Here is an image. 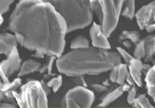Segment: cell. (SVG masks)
<instances>
[{
    "label": "cell",
    "mask_w": 155,
    "mask_h": 108,
    "mask_svg": "<svg viewBox=\"0 0 155 108\" xmlns=\"http://www.w3.org/2000/svg\"><path fill=\"white\" fill-rule=\"evenodd\" d=\"M9 30L21 46L46 56L62 55L67 25L50 2L22 0L10 15Z\"/></svg>",
    "instance_id": "1"
},
{
    "label": "cell",
    "mask_w": 155,
    "mask_h": 108,
    "mask_svg": "<svg viewBox=\"0 0 155 108\" xmlns=\"http://www.w3.org/2000/svg\"><path fill=\"white\" fill-rule=\"evenodd\" d=\"M120 63L121 56L118 52L95 46L71 49L56 59L58 72L68 77L99 75Z\"/></svg>",
    "instance_id": "2"
},
{
    "label": "cell",
    "mask_w": 155,
    "mask_h": 108,
    "mask_svg": "<svg viewBox=\"0 0 155 108\" xmlns=\"http://www.w3.org/2000/svg\"><path fill=\"white\" fill-rule=\"evenodd\" d=\"M53 5L67 25L68 33L81 30L92 22L93 10L90 0H44Z\"/></svg>",
    "instance_id": "3"
},
{
    "label": "cell",
    "mask_w": 155,
    "mask_h": 108,
    "mask_svg": "<svg viewBox=\"0 0 155 108\" xmlns=\"http://www.w3.org/2000/svg\"><path fill=\"white\" fill-rule=\"evenodd\" d=\"M20 99L18 102L19 107H48V98L41 81L31 80L20 88Z\"/></svg>",
    "instance_id": "4"
},
{
    "label": "cell",
    "mask_w": 155,
    "mask_h": 108,
    "mask_svg": "<svg viewBox=\"0 0 155 108\" xmlns=\"http://www.w3.org/2000/svg\"><path fill=\"white\" fill-rule=\"evenodd\" d=\"M124 0H99L103 12L101 23L106 37H109L118 25Z\"/></svg>",
    "instance_id": "5"
},
{
    "label": "cell",
    "mask_w": 155,
    "mask_h": 108,
    "mask_svg": "<svg viewBox=\"0 0 155 108\" xmlns=\"http://www.w3.org/2000/svg\"><path fill=\"white\" fill-rule=\"evenodd\" d=\"M95 101V95L86 87L76 86L67 92L62 99L61 106L63 107L89 108Z\"/></svg>",
    "instance_id": "6"
},
{
    "label": "cell",
    "mask_w": 155,
    "mask_h": 108,
    "mask_svg": "<svg viewBox=\"0 0 155 108\" xmlns=\"http://www.w3.org/2000/svg\"><path fill=\"white\" fill-rule=\"evenodd\" d=\"M21 59L19 57L17 47L12 49L7 58L2 61L0 64V73L1 79L4 84L9 83V77L21 68Z\"/></svg>",
    "instance_id": "7"
},
{
    "label": "cell",
    "mask_w": 155,
    "mask_h": 108,
    "mask_svg": "<svg viewBox=\"0 0 155 108\" xmlns=\"http://www.w3.org/2000/svg\"><path fill=\"white\" fill-rule=\"evenodd\" d=\"M135 17L141 30H145L147 26L155 23V0L142 6L136 12Z\"/></svg>",
    "instance_id": "8"
},
{
    "label": "cell",
    "mask_w": 155,
    "mask_h": 108,
    "mask_svg": "<svg viewBox=\"0 0 155 108\" xmlns=\"http://www.w3.org/2000/svg\"><path fill=\"white\" fill-rule=\"evenodd\" d=\"M90 37L93 46L108 50L111 49L108 37L102 30V26L97 24L95 22L92 23V26L90 29Z\"/></svg>",
    "instance_id": "9"
},
{
    "label": "cell",
    "mask_w": 155,
    "mask_h": 108,
    "mask_svg": "<svg viewBox=\"0 0 155 108\" xmlns=\"http://www.w3.org/2000/svg\"><path fill=\"white\" fill-rule=\"evenodd\" d=\"M19 44L14 33H3L0 35V53L9 56L12 49L17 47Z\"/></svg>",
    "instance_id": "10"
},
{
    "label": "cell",
    "mask_w": 155,
    "mask_h": 108,
    "mask_svg": "<svg viewBox=\"0 0 155 108\" xmlns=\"http://www.w3.org/2000/svg\"><path fill=\"white\" fill-rule=\"evenodd\" d=\"M129 73L134 78L136 83V85L138 87H142L143 82H142V69H143V62L141 59L133 58L131 61L128 64Z\"/></svg>",
    "instance_id": "11"
},
{
    "label": "cell",
    "mask_w": 155,
    "mask_h": 108,
    "mask_svg": "<svg viewBox=\"0 0 155 108\" xmlns=\"http://www.w3.org/2000/svg\"><path fill=\"white\" fill-rule=\"evenodd\" d=\"M125 92L123 89L122 85H120L119 87H116L115 89L111 91L109 94H107L104 97L102 98L101 103H99L98 107H106L113 103L115 100L120 98L123 95V94Z\"/></svg>",
    "instance_id": "12"
},
{
    "label": "cell",
    "mask_w": 155,
    "mask_h": 108,
    "mask_svg": "<svg viewBox=\"0 0 155 108\" xmlns=\"http://www.w3.org/2000/svg\"><path fill=\"white\" fill-rule=\"evenodd\" d=\"M41 66V63L40 62H37L32 59H27L26 61L22 63L21 68L18 73V77H23V76L33 73L36 71H39Z\"/></svg>",
    "instance_id": "13"
},
{
    "label": "cell",
    "mask_w": 155,
    "mask_h": 108,
    "mask_svg": "<svg viewBox=\"0 0 155 108\" xmlns=\"http://www.w3.org/2000/svg\"><path fill=\"white\" fill-rule=\"evenodd\" d=\"M145 43V56L143 61L144 63L151 62L153 58L155 56V35H149L143 39Z\"/></svg>",
    "instance_id": "14"
},
{
    "label": "cell",
    "mask_w": 155,
    "mask_h": 108,
    "mask_svg": "<svg viewBox=\"0 0 155 108\" xmlns=\"http://www.w3.org/2000/svg\"><path fill=\"white\" fill-rule=\"evenodd\" d=\"M145 82L148 95L153 99L155 103V65L151 66V68L145 76Z\"/></svg>",
    "instance_id": "15"
},
{
    "label": "cell",
    "mask_w": 155,
    "mask_h": 108,
    "mask_svg": "<svg viewBox=\"0 0 155 108\" xmlns=\"http://www.w3.org/2000/svg\"><path fill=\"white\" fill-rule=\"evenodd\" d=\"M121 15L132 20L136 15L135 0H124Z\"/></svg>",
    "instance_id": "16"
},
{
    "label": "cell",
    "mask_w": 155,
    "mask_h": 108,
    "mask_svg": "<svg viewBox=\"0 0 155 108\" xmlns=\"http://www.w3.org/2000/svg\"><path fill=\"white\" fill-rule=\"evenodd\" d=\"M125 40H131L134 43L137 44L140 40V35L137 31H129L124 30L119 37V41L123 42Z\"/></svg>",
    "instance_id": "17"
},
{
    "label": "cell",
    "mask_w": 155,
    "mask_h": 108,
    "mask_svg": "<svg viewBox=\"0 0 155 108\" xmlns=\"http://www.w3.org/2000/svg\"><path fill=\"white\" fill-rule=\"evenodd\" d=\"M89 41L88 39L83 36H78L71 41L70 47L71 49H86L89 47Z\"/></svg>",
    "instance_id": "18"
},
{
    "label": "cell",
    "mask_w": 155,
    "mask_h": 108,
    "mask_svg": "<svg viewBox=\"0 0 155 108\" xmlns=\"http://www.w3.org/2000/svg\"><path fill=\"white\" fill-rule=\"evenodd\" d=\"M133 107L136 108H153L154 106L150 103V100L146 97L145 94H140L138 97H137L134 100V103H133Z\"/></svg>",
    "instance_id": "19"
},
{
    "label": "cell",
    "mask_w": 155,
    "mask_h": 108,
    "mask_svg": "<svg viewBox=\"0 0 155 108\" xmlns=\"http://www.w3.org/2000/svg\"><path fill=\"white\" fill-rule=\"evenodd\" d=\"M22 84L21 79L19 77L15 79L12 82H9L8 84H4L3 82L1 83L0 84V91H14L19 88Z\"/></svg>",
    "instance_id": "20"
},
{
    "label": "cell",
    "mask_w": 155,
    "mask_h": 108,
    "mask_svg": "<svg viewBox=\"0 0 155 108\" xmlns=\"http://www.w3.org/2000/svg\"><path fill=\"white\" fill-rule=\"evenodd\" d=\"M129 73V67L127 63H120L119 65V77L116 84L119 85H124L126 83L127 74Z\"/></svg>",
    "instance_id": "21"
},
{
    "label": "cell",
    "mask_w": 155,
    "mask_h": 108,
    "mask_svg": "<svg viewBox=\"0 0 155 108\" xmlns=\"http://www.w3.org/2000/svg\"><path fill=\"white\" fill-rule=\"evenodd\" d=\"M145 56H146V50H145L144 40L143 39L136 44V47L134 51V57L139 59H144Z\"/></svg>",
    "instance_id": "22"
},
{
    "label": "cell",
    "mask_w": 155,
    "mask_h": 108,
    "mask_svg": "<svg viewBox=\"0 0 155 108\" xmlns=\"http://www.w3.org/2000/svg\"><path fill=\"white\" fill-rule=\"evenodd\" d=\"M0 99L2 101L5 102H9V103H14V104L18 105L16 100L13 95V91H0Z\"/></svg>",
    "instance_id": "23"
},
{
    "label": "cell",
    "mask_w": 155,
    "mask_h": 108,
    "mask_svg": "<svg viewBox=\"0 0 155 108\" xmlns=\"http://www.w3.org/2000/svg\"><path fill=\"white\" fill-rule=\"evenodd\" d=\"M91 6H92V9L93 10L94 14H95L99 19V22L102 23V19H103V12H102V5H101L100 2L99 1H97V2H92L91 3Z\"/></svg>",
    "instance_id": "24"
},
{
    "label": "cell",
    "mask_w": 155,
    "mask_h": 108,
    "mask_svg": "<svg viewBox=\"0 0 155 108\" xmlns=\"http://www.w3.org/2000/svg\"><path fill=\"white\" fill-rule=\"evenodd\" d=\"M137 86L134 85L131 87L130 90L128 91V95H127V103L130 105H133L134 103L136 97H137Z\"/></svg>",
    "instance_id": "25"
},
{
    "label": "cell",
    "mask_w": 155,
    "mask_h": 108,
    "mask_svg": "<svg viewBox=\"0 0 155 108\" xmlns=\"http://www.w3.org/2000/svg\"><path fill=\"white\" fill-rule=\"evenodd\" d=\"M116 50H117V52L120 54L121 57L124 58V61H125L126 63H127V64H129L130 62L131 61V59L134 58V56H131L130 54L127 51H126L124 49H123L122 47L117 46L116 47Z\"/></svg>",
    "instance_id": "26"
},
{
    "label": "cell",
    "mask_w": 155,
    "mask_h": 108,
    "mask_svg": "<svg viewBox=\"0 0 155 108\" xmlns=\"http://www.w3.org/2000/svg\"><path fill=\"white\" fill-rule=\"evenodd\" d=\"M15 0H0V11L4 14L9 11L10 5L14 2Z\"/></svg>",
    "instance_id": "27"
},
{
    "label": "cell",
    "mask_w": 155,
    "mask_h": 108,
    "mask_svg": "<svg viewBox=\"0 0 155 108\" xmlns=\"http://www.w3.org/2000/svg\"><path fill=\"white\" fill-rule=\"evenodd\" d=\"M119 65L115 66L114 67L110 70V73H109V77L110 82L116 83V81H117V79H118V77H119Z\"/></svg>",
    "instance_id": "28"
},
{
    "label": "cell",
    "mask_w": 155,
    "mask_h": 108,
    "mask_svg": "<svg viewBox=\"0 0 155 108\" xmlns=\"http://www.w3.org/2000/svg\"><path fill=\"white\" fill-rule=\"evenodd\" d=\"M58 59V56H49V59H48V74L50 75L51 77H54L56 76V74L54 73H52V69H53V64L54 63V61Z\"/></svg>",
    "instance_id": "29"
},
{
    "label": "cell",
    "mask_w": 155,
    "mask_h": 108,
    "mask_svg": "<svg viewBox=\"0 0 155 108\" xmlns=\"http://www.w3.org/2000/svg\"><path fill=\"white\" fill-rule=\"evenodd\" d=\"M62 84H63V79H62L61 75H58V77L55 79V81L54 83V85L52 87V89H53V91L54 93L58 92L59 91V89L61 88V87L62 86Z\"/></svg>",
    "instance_id": "30"
},
{
    "label": "cell",
    "mask_w": 155,
    "mask_h": 108,
    "mask_svg": "<svg viewBox=\"0 0 155 108\" xmlns=\"http://www.w3.org/2000/svg\"><path fill=\"white\" fill-rule=\"evenodd\" d=\"M92 88L97 93H105L106 91H109V88L106 86L103 85V84H92Z\"/></svg>",
    "instance_id": "31"
},
{
    "label": "cell",
    "mask_w": 155,
    "mask_h": 108,
    "mask_svg": "<svg viewBox=\"0 0 155 108\" xmlns=\"http://www.w3.org/2000/svg\"><path fill=\"white\" fill-rule=\"evenodd\" d=\"M74 84L76 86H83V87H86L87 84L84 79V76H76L74 79Z\"/></svg>",
    "instance_id": "32"
},
{
    "label": "cell",
    "mask_w": 155,
    "mask_h": 108,
    "mask_svg": "<svg viewBox=\"0 0 155 108\" xmlns=\"http://www.w3.org/2000/svg\"><path fill=\"white\" fill-rule=\"evenodd\" d=\"M17 105L14 104V103H9V102H5V101H2V103H0V107L1 108H15L16 107Z\"/></svg>",
    "instance_id": "33"
},
{
    "label": "cell",
    "mask_w": 155,
    "mask_h": 108,
    "mask_svg": "<svg viewBox=\"0 0 155 108\" xmlns=\"http://www.w3.org/2000/svg\"><path fill=\"white\" fill-rule=\"evenodd\" d=\"M41 85H42L43 88H44V91L46 92V94H48H48H50V93H51V87L48 85V84H47L46 82H44V80H41Z\"/></svg>",
    "instance_id": "34"
},
{
    "label": "cell",
    "mask_w": 155,
    "mask_h": 108,
    "mask_svg": "<svg viewBox=\"0 0 155 108\" xmlns=\"http://www.w3.org/2000/svg\"><path fill=\"white\" fill-rule=\"evenodd\" d=\"M126 82L127 83V84H129L130 86H134V85H136V83L135 81H134V78L132 77V76L130 75V73H129L128 74H127V79H126Z\"/></svg>",
    "instance_id": "35"
},
{
    "label": "cell",
    "mask_w": 155,
    "mask_h": 108,
    "mask_svg": "<svg viewBox=\"0 0 155 108\" xmlns=\"http://www.w3.org/2000/svg\"><path fill=\"white\" fill-rule=\"evenodd\" d=\"M150 68H151V66H150L149 63H143V69H142V72H143V73L145 76L147 75V73H148V71L150 70Z\"/></svg>",
    "instance_id": "36"
},
{
    "label": "cell",
    "mask_w": 155,
    "mask_h": 108,
    "mask_svg": "<svg viewBox=\"0 0 155 108\" xmlns=\"http://www.w3.org/2000/svg\"><path fill=\"white\" fill-rule=\"evenodd\" d=\"M145 30L149 33H152L153 32H155V23H151V24H150L148 26H147V28Z\"/></svg>",
    "instance_id": "37"
},
{
    "label": "cell",
    "mask_w": 155,
    "mask_h": 108,
    "mask_svg": "<svg viewBox=\"0 0 155 108\" xmlns=\"http://www.w3.org/2000/svg\"><path fill=\"white\" fill-rule=\"evenodd\" d=\"M134 43L130 40H125L123 41V44L124 45V46L127 47V49H130L131 47H132V45Z\"/></svg>",
    "instance_id": "38"
},
{
    "label": "cell",
    "mask_w": 155,
    "mask_h": 108,
    "mask_svg": "<svg viewBox=\"0 0 155 108\" xmlns=\"http://www.w3.org/2000/svg\"><path fill=\"white\" fill-rule=\"evenodd\" d=\"M48 63H46V64H44V66H41V67H40L39 72H40L41 73H44L46 71H48Z\"/></svg>",
    "instance_id": "39"
},
{
    "label": "cell",
    "mask_w": 155,
    "mask_h": 108,
    "mask_svg": "<svg viewBox=\"0 0 155 108\" xmlns=\"http://www.w3.org/2000/svg\"><path fill=\"white\" fill-rule=\"evenodd\" d=\"M55 79H56V77H53V78L51 79V80H50L49 81H48V83H47V84H48V85L50 87H53V85H54V81H55Z\"/></svg>",
    "instance_id": "40"
},
{
    "label": "cell",
    "mask_w": 155,
    "mask_h": 108,
    "mask_svg": "<svg viewBox=\"0 0 155 108\" xmlns=\"http://www.w3.org/2000/svg\"><path fill=\"white\" fill-rule=\"evenodd\" d=\"M109 80H106V81H104V82H103V85L106 86V87H109V86H110V84H109V83L108 82Z\"/></svg>",
    "instance_id": "41"
},
{
    "label": "cell",
    "mask_w": 155,
    "mask_h": 108,
    "mask_svg": "<svg viewBox=\"0 0 155 108\" xmlns=\"http://www.w3.org/2000/svg\"><path fill=\"white\" fill-rule=\"evenodd\" d=\"M3 21H4L3 14H2V13H1V24H2V23H3Z\"/></svg>",
    "instance_id": "42"
},
{
    "label": "cell",
    "mask_w": 155,
    "mask_h": 108,
    "mask_svg": "<svg viewBox=\"0 0 155 108\" xmlns=\"http://www.w3.org/2000/svg\"><path fill=\"white\" fill-rule=\"evenodd\" d=\"M97 1H99V0H90V2H91V3H92V2H97Z\"/></svg>",
    "instance_id": "43"
},
{
    "label": "cell",
    "mask_w": 155,
    "mask_h": 108,
    "mask_svg": "<svg viewBox=\"0 0 155 108\" xmlns=\"http://www.w3.org/2000/svg\"><path fill=\"white\" fill-rule=\"evenodd\" d=\"M19 1H22V0H19Z\"/></svg>",
    "instance_id": "44"
}]
</instances>
